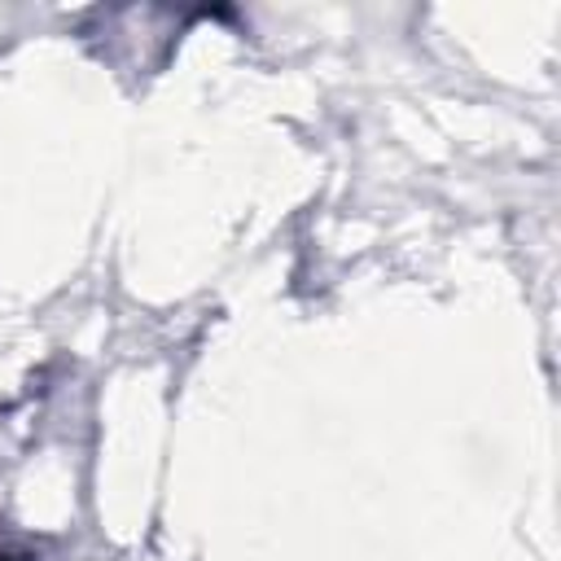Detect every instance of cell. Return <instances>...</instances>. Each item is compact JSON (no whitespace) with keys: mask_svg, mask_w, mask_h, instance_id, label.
Here are the masks:
<instances>
[{"mask_svg":"<svg viewBox=\"0 0 561 561\" xmlns=\"http://www.w3.org/2000/svg\"><path fill=\"white\" fill-rule=\"evenodd\" d=\"M0 561H35V552L13 543V539H0Z\"/></svg>","mask_w":561,"mask_h":561,"instance_id":"cell-1","label":"cell"}]
</instances>
